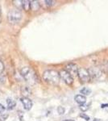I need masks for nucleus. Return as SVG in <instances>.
I'll list each match as a JSON object with an SVG mask.
<instances>
[{
	"instance_id": "obj_1",
	"label": "nucleus",
	"mask_w": 108,
	"mask_h": 121,
	"mask_svg": "<svg viewBox=\"0 0 108 121\" xmlns=\"http://www.w3.org/2000/svg\"><path fill=\"white\" fill-rule=\"evenodd\" d=\"M43 78L47 83L52 86L57 85L60 80L59 72L54 69H48L44 71L43 73Z\"/></svg>"
},
{
	"instance_id": "obj_2",
	"label": "nucleus",
	"mask_w": 108,
	"mask_h": 121,
	"mask_svg": "<svg viewBox=\"0 0 108 121\" xmlns=\"http://www.w3.org/2000/svg\"><path fill=\"white\" fill-rule=\"evenodd\" d=\"M20 73L22 77L24 78L25 81L29 84L36 83L38 82V78H37V75L36 74L35 71L30 67H24L20 70Z\"/></svg>"
},
{
	"instance_id": "obj_3",
	"label": "nucleus",
	"mask_w": 108,
	"mask_h": 121,
	"mask_svg": "<svg viewBox=\"0 0 108 121\" xmlns=\"http://www.w3.org/2000/svg\"><path fill=\"white\" fill-rule=\"evenodd\" d=\"M22 19V13L18 9H12L8 13V20L11 23H19Z\"/></svg>"
},
{
	"instance_id": "obj_4",
	"label": "nucleus",
	"mask_w": 108,
	"mask_h": 121,
	"mask_svg": "<svg viewBox=\"0 0 108 121\" xmlns=\"http://www.w3.org/2000/svg\"><path fill=\"white\" fill-rule=\"evenodd\" d=\"M78 75L79 79L81 81L84 82H89L90 79V75L89 73V71L87 69H84V68H78Z\"/></svg>"
},
{
	"instance_id": "obj_5",
	"label": "nucleus",
	"mask_w": 108,
	"mask_h": 121,
	"mask_svg": "<svg viewBox=\"0 0 108 121\" xmlns=\"http://www.w3.org/2000/svg\"><path fill=\"white\" fill-rule=\"evenodd\" d=\"M59 74H60V78L63 80L67 85L71 86L73 82V78L66 70H61V71L59 73Z\"/></svg>"
},
{
	"instance_id": "obj_6",
	"label": "nucleus",
	"mask_w": 108,
	"mask_h": 121,
	"mask_svg": "<svg viewBox=\"0 0 108 121\" xmlns=\"http://www.w3.org/2000/svg\"><path fill=\"white\" fill-rule=\"evenodd\" d=\"M66 71L69 73L70 75H75L78 74V67L76 64L73 63H70L67 65L66 66Z\"/></svg>"
},
{
	"instance_id": "obj_7",
	"label": "nucleus",
	"mask_w": 108,
	"mask_h": 121,
	"mask_svg": "<svg viewBox=\"0 0 108 121\" xmlns=\"http://www.w3.org/2000/svg\"><path fill=\"white\" fill-rule=\"evenodd\" d=\"M20 101L22 103V104L23 105V107H24L25 110L29 111L32 109V102L30 99L28 98H25V97H23V98L20 99Z\"/></svg>"
},
{
	"instance_id": "obj_8",
	"label": "nucleus",
	"mask_w": 108,
	"mask_h": 121,
	"mask_svg": "<svg viewBox=\"0 0 108 121\" xmlns=\"http://www.w3.org/2000/svg\"><path fill=\"white\" fill-rule=\"evenodd\" d=\"M74 100L76 101V103H78L79 105L84 104L86 102V97L82 95H77L74 98Z\"/></svg>"
},
{
	"instance_id": "obj_9",
	"label": "nucleus",
	"mask_w": 108,
	"mask_h": 121,
	"mask_svg": "<svg viewBox=\"0 0 108 121\" xmlns=\"http://www.w3.org/2000/svg\"><path fill=\"white\" fill-rule=\"evenodd\" d=\"M6 103H7V109H8V110H12V109L15 108V105H16L15 101L13 100V99L11 98L7 99Z\"/></svg>"
},
{
	"instance_id": "obj_10",
	"label": "nucleus",
	"mask_w": 108,
	"mask_h": 121,
	"mask_svg": "<svg viewBox=\"0 0 108 121\" xmlns=\"http://www.w3.org/2000/svg\"><path fill=\"white\" fill-rule=\"evenodd\" d=\"M40 8V3L37 1H32L30 2V9L33 11H37Z\"/></svg>"
},
{
	"instance_id": "obj_11",
	"label": "nucleus",
	"mask_w": 108,
	"mask_h": 121,
	"mask_svg": "<svg viewBox=\"0 0 108 121\" xmlns=\"http://www.w3.org/2000/svg\"><path fill=\"white\" fill-rule=\"evenodd\" d=\"M21 93L23 95V97L25 98H27V96L31 95V90L27 86H23L22 89H21Z\"/></svg>"
},
{
	"instance_id": "obj_12",
	"label": "nucleus",
	"mask_w": 108,
	"mask_h": 121,
	"mask_svg": "<svg viewBox=\"0 0 108 121\" xmlns=\"http://www.w3.org/2000/svg\"><path fill=\"white\" fill-rule=\"evenodd\" d=\"M22 8L25 11L30 10V1H27V0L22 1Z\"/></svg>"
},
{
	"instance_id": "obj_13",
	"label": "nucleus",
	"mask_w": 108,
	"mask_h": 121,
	"mask_svg": "<svg viewBox=\"0 0 108 121\" xmlns=\"http://www.w3.org/2000/svg\"><path fill=\"white\" fill-rule=\"evenodd\" d=\"M80 92H81V94H82V95H89L91 94V90L87 88V87H85V88L82 89Z\"/></svg>"
},
{
	"instance_id": "obj_14",
	"label": "nucleus",
	"mask_w": 108,
	"mask_h": 121,
	"mask_svg": "<svg viewBox=\"0 0 108 121\" xmlns=\"http://www.w3.org/2000/svg\"><path fill=\"white\" fill-rule=\"evenodd\" d=\"M13 3H14V5L17 7V9L18 10L22 8V1H19V0H15V1H13Z\"/></svg>"
},
{
	"instance_id": "obj_15",
	"label": "nucleus",
	"mask_w": 108,
	"mask_h": 121,
	"mask_svg": "<svg viewBox=\"0 0 108 121\" xmlns=\"http://www.w3.org/2000/svg\"><path fill=\"white\" fill-rule=\"evenodd\" d=\"M89 106H90V104L89 105L82 104V105H80V109H81L82 112H86V111L89 109Z\"/></svg>"
},
{
	"instance_id": "obj_16",
	"label": "nucleus",
	"mask_w": 108,
	"mask_h": 121,
	"mask_svg": "<svg viewBox=\"0 0 108 121\" xmlns=\"http://www.w3.org/2000/svg\"><path fill=\"white\" fill-rule=\"evenodd\" d=\"M57 112L60 115H63V114H65V109L63 107H58Z\"/></svg>"
},
{
	"instance_id": "obj_17",
	"label": "nucleus",
	"mask_w": 108,
	"mask_h": 121,
	"mask_svg": "<svg viewBox=\"0 0 108 121\" xmlns=\"http://www.w3.org/2000/svg\"><path fill=\"white\" fill-rule=\"evenodd\" d=\"M8 114H2L0 115V121H5L8 118Z\"/></svg>"
},
{
	"instance_id": "obj_18",
	"label": "nucleus",
	"mask_w": 108,
	"mask_h": 121,
	"mask_svg": "<svg viewBox=\"0 0 108 121\" xmlns=\"http://www.w3.org/2000/svg\"><path fill=\"white\" fill-rule=\"evenodd\" d=\"M44 3H45V4H46L47 6H48V7L52 6L54 4V1H50V0H45Z\"/></svg>"
},
{
	"instance_id": "obj_19",
	"label": "nucleus",
	"mask_w": 108,
	"mask_h": 121,
	"mask_svg": "<svg viewBox=\"0 0 108 121\" xmlns=\"http://www.w3.org/2000/svg\"><path fill=\"white\" fill-rule=\"evenodd\" d=\"M3 70H4V64L2 60H0V73H3Z\"/></svg>"
},
{
	"instance_id": "obj_20",
	"label": "nucleus",
	"mask_w": 108,
	"mask_h": 121,
	"mask_svg": "<svg viewBox=\"0 0 108 121\" xmlns=\"http://www.w3.org/2000/svg\"><path fill=\"white\" fill-rule=\"evenodd\" d=\"M80 117H82V118H84L86 121H88L90 120V117L88 116H86V114H81L80 115Z\"/></svg>"
},
{
	"instance_id": "obj_21",
	"label": "nucleus",
	"mask_w": 108,
	"mask_h": 121,
	"mask_svg": "<svg viewBox=\"0 0 108 121\" xmlns=\"http://www.w3.org/2000/svg\"><path fill=\"white\" fill-rule=\"evenodd\" d=\"M5 107L3 106V105L1 104V103H0V113H2V112H3L5 111Z\"/></svg>"
},
{
	"instance_id": "obj_22",
	"label": "nucleus",
	"mask_w": 108,
	"mask_h": 121,
	"mask_svg": "<svg viewBox=\"0 0 108 121\" xmlns=\"http://www.w3.org/2000/svg\"><path fill=\"white\" fill-rule=\"evenodd\" d=\"M4 82V78L3 77V75L1 74V73H0V83H3Z\"/></svg>"
},
{
	"instance_id": "obj_23",
	"label": "nucleus",
	"mask_w": 108,
	"mask_h": 121,
	"mask_svg": "<svg viewBox=\"0 0 108 121\" xmlns=\"http://www.w3.org/2000/svg\"><path fill=\"white\" fill-rule=\"evenodd\" d=\"M108 107V104H103L102 105V108H104V107Z\"/></svg>"
},
{
	"instance_id": "obj_24",
	"label": "nucleus",
	"mask_w": 108,
	"mask_h": 121,
	"mask_svg": "<svg viewBox=\"0 0 108 121\" xmlns=\"http://www.w3.org/2000/svg\"><path fill=\"white\" fill-rule=\"evenodd\" d=\"M64 121H74V120H64Z\"/></svg>"
},
{
	"instance_id": "obj_25",
	"label": "nucleus",
	"mask_w": 108,
	"mask_h": 121,
	"mask_svg": "<svg viewBox=\"0 0 108 121\" xmlns=\"http://www.w3.org/2000/svg\"><path fill=\"white\" fill-rule=\"evenodd\" d=\"M94 121H102V120H98V119H95V120H94Z\"/></svg>"
}]
</instances>
